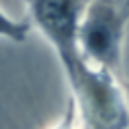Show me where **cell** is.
<instances>
[{"instance_id": "cell-1", "label": "cell", "mask_w": 129, "mask_h": 129, "mask_svg": "<svg viewBox=\"0 0 129 129\" xmlns=\"http://www.w3.org/2000/svg\"><path fill=\"white\" fill-rule=\"evenodd\" d=\"M75 123L83 127H129V81L123 75L91 64L85 56L62 69Z\"/></svg>"}, {"instance_id": "cell-2", "label": "cell", "mask_w": 129, "mask_h": 129, "mask_svg": "<svg viewBox=\"0 0 129 129\" xmlns=\"http://www.w3.org/2000/svg\"><path fill=\"white\" fill-rule=\"evenodd\" d=\"M129 22L125 0H89L79 22V48L101 69L123 75V42Z\"/></svg>"}, {"instance_id": "cell-3", "label": "cell", "mask_w": 129, "mask_h": 129, "mask_svg": "<svg viewBox=\"0 0 129 129\" xmlns=\"http://www.w3.org/2000/svg\"><path fill=\"white\" fill-rule=\"evenodd\" d=\"M32 26L54 48L60 67L81 58L79 22L89 0H22Z\"/></svg>"}, {"instance_id": "cell-4", "label": "cell", "mask_w": 129, "mask_h": 129, "mask_svg": "<svg viewBox=\"0 0 129 129\" xmlns=\"http://www.w3.org/2000/svg\"><path fill=\"white\" fill-rule=\"evenodd\" d=\"M30 28H32L30 18L18 20V18L8 16L4 10H0V38H6V40H12V42L20 44L28 38Z\"/></svg>"}, {"instance_id": "cell-5", "label": "cell", "mask_w": 129, "mask_h": 129, "mask_svg": "<svg viewBox=\"0 0 129 129\" xmlns=\"http://www.w3.org/2000/svg\"><path fill=\"white\" fill-rule=\"evenodd\" d=\"M125 4H127V8H129V0H125Z\"/></svg>"}]
</instances>
